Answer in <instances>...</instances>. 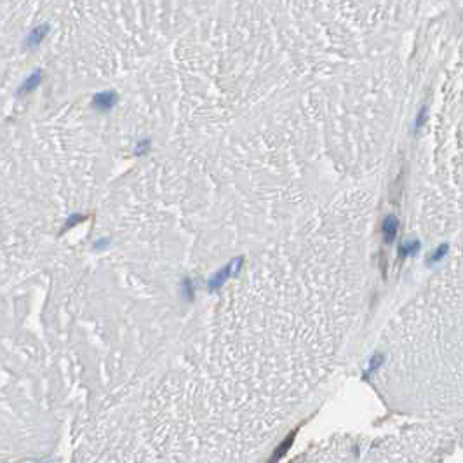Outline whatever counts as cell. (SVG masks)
<instances>
[{"mask_svg":"<svg viewBox=\"0 0 463 463\" xmlns=\"http://www.w3.org/2000/svg\"><path fill=\"white\" fill-rule=\"evenodd\" d=\"M115 101H117V96L113 92H99V94L94 96L92 105L98 110H110L115 105Z\"/></svg>","mask_w":463,"mask_h":463,"instance_id":"1","label":"cell"},{"mask_svg":"<svg viewBox=\"0 0 463 463\" xmlns=\"http://www.w3.org/2000/svg\"><path fill=\"white\" fill-rule=\"evenodd\" d=\"M47 32H49V26H47V25H41V26H37V28H33L32 32H30L28 37H26V46H28V47H37L38 44H41L44 38H46Z\"/></svg>","mask_w":463,"mask_h":463,"instance_id":"2","label":"cell"},{"mask_svg":"<svg viewBox=\"0 0 463 463\" xmlns=\"http://www.w3.org/2000/svg\"><path fill=\"white\" fill-rule=\"evenodd\" d=\"M41 80H42V73L37 70V72L32 73V75H30V77L23 82V86H21V87H19V91H17V94L23 96V94H28V92H32V91L35 89V87H37L38 84H41Z\"/></svg>","mask_w":463,"mask_h":463,"instance_id":"3","label":"cell"},{"mask_svg":"<svg viewBox=\"0 0 463 463\" xmlns=\"http://www.w3.org/2000/svg\"><path fill=\"white\" fill-rule=\"evenodd\" d=\"M397 227H399V223H397L395 218H387L385 223H383V235H385V240L387 242H392L397 233Z\"/></svg>","mask_w":463,"mask_h":463,"instance_id":"4","label":"cell"},{"mask_svg":"<svg viewBox=\"0 0 463 463\" xmlns=\"http://www.w3.org/2000/svg\"><path fill=\"white\" fill-rule=\"evenodd\" d=\"M446 251H448V246L444 244L442 248H440V251H439V249L435 251V253H434V256H432V259H440V258L444 256V254H446Z\"/></svg>","mask_w":463,"mask_h":463,"instance_id":"5","label":"cell"}]
</instances>
